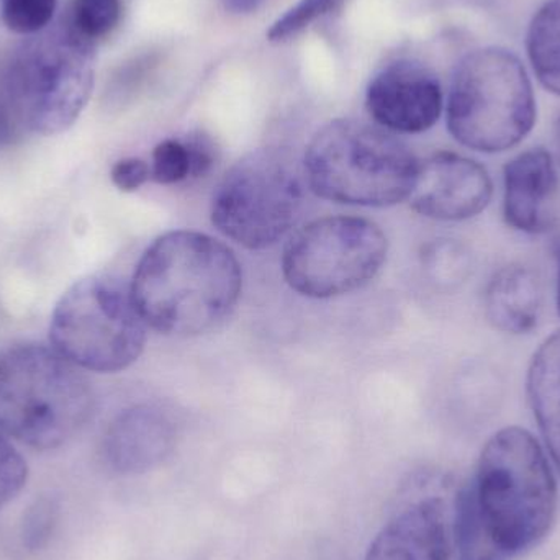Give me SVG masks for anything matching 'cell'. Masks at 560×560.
<instances>
[{"mask_svg": "<svg viewBox=\"0 0 560 560\" xmlns=\"http://www.w3.org/2000/svg\"><path fill=\"white\" fill-rule=\"evenodd\" d=\"M242 289L235 253L186 230L160 236L141 256L130 285L147 326L177 338L219 329L235 312Z\"/></svg>", "mask_w": 560, "mask_h": 560, "instance_id": "6da1fadb", "label": "cell"}, {"mask_svg": "<svg viewBox=\"0 0 560 560\" xmlns=\"http://www.w3.org/2000/svg\"><path fill=\"white\" fill-rule=\"evenodd\" d=\"M469 490L487 533L509 559L538 545L555 523L556 479L545 451L523 428L490 438Z\"/></svg>", "mask_w": 560, "mask_h": 560, "instance_id": "7a4b0ae2", "label": "cell"}, {"mask_svg": "<svg viewBox=\"0 0 560 560\" xmlns=\"http://www.w3.org/2000/svg\"><path fill=\"white\" fill-rule=\"evenodd\" d=\"M94 390L56 349L19 345L0 351V433L33 450L71 441L94 413Z\"/></svg>", "mask_w": 560, "mask_h": 560, "instance_id": "3957f363", "label": "cell"}, {"mask_svg": "<svg viewBox=\"0 0 560 560\" xmlns=\"http://www.w3.org/2000/svg\"><path fill=\"white\" fill-rule=\"evenodd\" d=\"M303 167L310 189L322 199L382 209L410 199L420 163L385 128L338 118L316 131Z\"/></svg>", "mask_w": 560, "mask_h": 560, "instance_id": "277c9868", "label": "cell"}, {"mask_svg": "<svg viewBox=\"0 0 560 560\" xmlns=\"http://www.w3.org/2000/svg\"><path fill=\"white\" fill-rule=\"evenodd\" d=\"M95 48L61 19L10 52L0 68L23 130L52 137L75 124L94 89Z\"/></svg>", "mask_w": 560, "mask_h": 560, "instance_id": "5b68a950", "label": "cell"}, {"mask_svg": "<svg viewBox=\"0 0 560 560\" xmlns=\"http://www.w3.org/2000/svg\"><path fill=\"white\" fill-rule=\"evenodd\" d=\"M454 140L479 153H502L522 143L536 124V97L522 59L502 46L464 56L447 97Z\"/></svg>", "mask_w": 560, "mask_h": 560, "instance_id": "8992f818", "label": "cell"}, {"mask_svg": "<svg viewBox=\"0 0 560 560\" xmlns=\"http://www.w3.org/2000/svg\"><path fill=\"white\" fill-rule=\"evenodd\" d=\"M52 349L84 371L114 374L138 361L147 345L130 287L112 276H89L62 293L49 323Z\"/></svg>", "mask_w": 560, "mask_h": 560, "instance_id": "52a82bcc", "label": "cell"}, {"mask_svg": "<svg viewBox=\"0 0 560 560\" xmlns=\"http://www.w3.org/2000/svg\"><path fill=\"white\" fill-rule=\"evenodd\" d=\"M305 187L289 151L261 148L223 176L212 199V223L253 252L272 248L302 215Z\"/></svg>", "mask_w": 560, "mask_h": 560, "instance_id": "ba28073f", "label": "cell"}, {"mask_svg": "<svg viewBox=\"0 0 560 560\" xmlns=\"http://www.w3.org/2000/svg\"><path fill=\"white\" fill-rule=\"evenodd\" d=\"M384 232L359 217H326L300 229L287 243L282 275L308 299H335L377 278L387 259Z\"/></svg>", "mask_w": 560, "mask_h": 560, "instance_id": "9c48e42d", "label": "cell"}, {"mask_svg": "<svg viewBox=\"0 0 560 560\" xmlns=\"http://www.w3.org/2000/svg\"><path fill=\"white\" fill-rule=\"evenodd\" d=\"M443 107L440 79L413 59L388 62L371 79L365 92L372 120L390 133H424L438 124Z\"/></svg>", "mask_w": 560, "mask_h": 560, "instance_id": "30bf717a", "label": "cell"}, {"mask_svg": "<svg viewBox=\"0 0 560 560\" xmlns=\"http://www.w3.org/2000/svg\"><path fill=\"white\" fill-rule=\"evenodd\" d=\"M492 194V179L482 164L443 151L420 163L410 202L418 215L463 222L483 212Z\"/></svg>", "mask_w": 560, "mask_h": 560, "instance_id": "8fae6325", "label": "cell"}, {"mask_svg": "<svg viewBox=\"0 0 560 560\" xmlns=\"http://www.w3.org/2000/svg\"><path fill=\"white\" fill-rule=\"evenodd\" d=\"M503 215L512 229L528 235L549 232L558 219L559 174L551 153L532 148L503 171Z\"/></svg>", "mask_w": 560, "mask_h": 560, "instance_id": "7c38bea8", "label": "cell"}, {"mask_svg": "<svg viewBox=\"0 0 560 560\" xmlns=\"http://www.w3.org/2000/svg\"><path fill=\"white\" fill-rule=\"evenodd\" d=\"M173 418L154 405H137L121 411L104 438V456L118 474L133 476L163 464L176 446Z\"/></svg>", "mask_w": 560, "mask_h": 560, "instance_id": "4fadbf2b", "label": "cell"}, {"mask_svg": "<svg viewBox=\"0 0 560 560\" xmlns=\"http://www.w3.org/2000/svg\"><path fill=\"white\" fill-rule=\"evenodd\" d=\"M365 560H451L443 503L424 499L405 506L378 533Z\"/></svg>", "mask_w": 560, "mask_h": 560, "instance_id": "5bb4252c", "label": "cell"}, {"mask_svg": "<svg viewBox=\"0 0 560 560\" xmlns=\"http://www.w3.org/2000/svg\"><path fill=\"white\" fill-rule=\"evenodd\" d=\"M483 305L493 328L509 335H525L541 319L545 306L542 280L528 266H505L490 279Z\"/></svg>", "mask_w": 560, "mask_h": 560, "instance_id": "9a60e30c", "label": "cell"}, {"mask_svg": "<svg viewBox=\"0 0 560 560\" xmlns=\"http://www.w3.org/2000/svg\"><path fill=\"white\" fill-rule=\"evenodd\" d=\"M533 413L560 472V329L535 352L528 372Z\"/></svg>", "mask_w": 560, "mask_h": 560, "instance_id": "2e32d148", "label": "cell"}, {"mask_svg": "<svg viewBox=\"0 0 560 560\" xmlns=\"http://www.w3.org/2000/svg\"><path fill=\"white\" fill-rule=\"evenodd\" d=\"M526 55L539 84L560 97V0H546L529 22Z\"/></svg>", "mask_w": 560, "mask_h": 560, "instance_id": "e0dca14e", "label": "cell"}, {"mask_svg": "<svg viewBox=\"0 0 560 560\" xmlns=\"http://www.w3.org/2000/svg\"><path fill=\"white\" fill-rule=\"evenodd\" d=\"M456 545L459 560H509L487 533L469 487L457 497Z\"/></svg>", "mask_w": 560, "mask_h": 560, "instance_id": "ac0fdd59", "label": "cell"}, {"mask_svg": "<svg viewBox=\"0 0 560 560\" xmlns=\"http://www.w3.org/2000/svg\"><path fill=\"white\" fill-rule=\"evenodd\" d=\"M421 265L434 285L454 289L466 282L472 272V255L463 243L436 240L424 246Z\"/></svg>", "mask_w": 560, "mask_h": 560, "instance_id": "d6986e66", "label": "cell"}, {"mask_svg": "<svg viewBox=\"0 0 560 560\" xmlns=\"http://www.w3.org/2000/svg\"><path fill=\"white\" fill-rule=\"evenodd\" d=\"M121 12V0H71L62 19L78 35L97 45L117 28Z\"/></svg>", "mask_w": 560, "mask_h": 560, "instance_id": "ffe728a7", "label": "cell"}, {"mask_svg": "<svg viewBox=\"0 0 560 560\" xmlns=\"http://www.w3.org/2000/svg\"><path fill=\"white\" fill-rule=\"evenodd\" d=\"M59 0H0V16L16 35L33 36L48 28Z\"/></svg>", "mask_w": 560, "mask_h": 560, "instance_id": "44dd1931", "label": "cell"}, {"mask_svg": "<svg viewBox=\"0 0 560 560\" xmlns=\"http://www.w3.org/2000/svg\"><path fill=\"white\" fill-rule=\"evenodd\" d=\"M342 3L345 0H300L295 7L272 23L268 32L269 42H285V39L299 35L315 20L336 12Z\"/></svg>", "mask_w": 560, "mask_h": 560, "instance_id": "7402d4cb", "label": "cell"}, {"mask_svg": "<svg viewBox=\"0 0 560 560\" xmlns=\"http://www.w3.org/2000/svg\"><path fill=\"white\" fill-rule=\"evenodd\" d=\"M151 179L163 186L190 179V154L186 141L164 140L154 148Z\"/></svg>", "mask_w": 560, "mask_h": 560, "instance_id": "603a6c76", "label": "cell"}, {"mask_svg": "<svg viewBox=\"0 0 560 560\" xmlns=\"http://www.w3.org/2000/svg\"><path fill=\"white\" fill-rule=\"evenodd\" d=\"M28 480V466L9 438L0 433V509L20 495Z\"/></svg>", "mask_w": 560, "mask_h": 560, "instance_id": "cb8c5ba5", "label": "cell"}, {"mask_svg": "<svg viewBox=\"0 0 560 560\" xmlns=\"http://www.w3.org/2000/svg\"><path fill=\"white\" fill-rule=\"evenodd\" d=\"M148 65H150V61L147 58H137L121 66L108 82V104H121V102L127 101L140 88L141 81L147 74Z\"/></svg>", "mask_w": 560, "mask_h": 560, "instance_id": "d4e9b609", "label": "cell"}, {"mask_svg": "<svg viewBox=\"0 0 560 560\" xmlns=\"http://www.w3.org/2000/svg\"><path fill=\"white\" fill-rule=\"evenodd\" d=\"M110 179L121 192H135L151 179V166L138 158H127L114 164Z\"/></svg>", "mask_w": 560, "mask_h": 560, "instance_id": "484cf974", "label": "cell"}, {"mask_svg": "<svg viewBox=\"0 0 560 560\" xmlns=\"http://www.w3.org/2000/svg\"><path fill=\"white\" fill-rule=\"evenodd\" d=\"M187 148L190 154V179L207 176L215 166V144L207 135L196 133L187 137Z\"/></svg>", "mask_w": 560, "mask_h": 560, "instance_id": "4316f807", "label": "cell"}, {"mask_svg": "<svg viewBox=\"0 0 560 560\" xmlns=\"http://www.w3.org/2000/svg\"><path fill=\"white\" fill-rule=\"evenodd\" d=\"M20 130L23 128L20 127L15 112L10 104L5 84H3L2 68H0V147L12 143L19 137Z\"/></svg>", "mask_w": 560, "mask_h": 560, "instance_id": "83f0119b", "label": "cell"}, {"mask_svg": "<svg viewBox=\"0 0 560 560\" xmlns=\"http://www.w3.org/2000/svg\"><path fill=\"white\" fill-rule=\"evenodd\" d=\"M265 3V0H223V5L232 13H253Z\"/></svg>", "mask_w": 560, "mask_h": 560, "instance_id": "f1b7e54d", "label": "cell"}, {"mask_svg": "<svg viewBox=\"0 0 560 560\" xmlns=\"http://www.w3.org/2000/svg\"><path fill=\"white\" fill-rule=\"evenodd\" d=\"M555 138H556V148H558V156H559V163H560V115H559L558 121H556Z\"/></svg>", "mask_w": 560, "mask_h": 560, "instance_id": "f546056e", "label": "cell"}, {"mask_svg": "<svg viewBox=\"0 0 560 560\" xmlns=\"http://www.w3.org/2000/svg\"><path fill=\"white\" fill-rule=\"evenodd\" d=\"M558 310L560 315V265H559V278H558Z\"/></svg>", "mask_w": 560, "mask_h": 560, "instance_id": "4dcf8cb0", "label": "cell"}, {"mask_svg": "<svg viewBox=\"0 0 560 560\" xmlns=\"http://www.w3.org/2000/svg\"><path fill=\"white\" fill-rule=\"evenodd\" d=\"M0 20H2V16H0Z\"/></svg>", "mask_w": 560, "mask_h": 560, "instance_id": "1f68e13d", "label": "cell"}]
</instances>
